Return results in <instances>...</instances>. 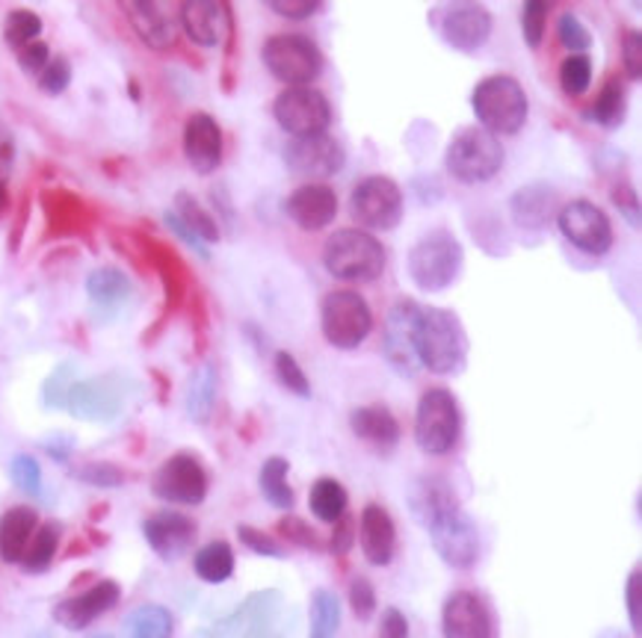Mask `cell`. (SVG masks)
Listing matches in <instances>:
<instances>
[{
    "label": "cell",
    "instance_id": "6da1fadb",
    "mask_svg": "<svg viewBox=\"0 0 642 638\" xmlns=\"http://www.w3.org/2000/svg\"><path fill=\"white\" fill-rule=\"evenodd\" d=\"M415 350H418L421 369H430L435 376L459 373L468 355V338H465L462 319L447 308L421 305L418 329H415Z\"/></svg>",
    "mask_w": 642,
    "mask_h": 638
},
{
    "label": "cell",
    "instance_id": "7a4b0ae2",
    "mask_svg": "<svg viewBox=\"0 0 642 638\" xmlns=\"http://www.w3.org/2000/svg\"><path fill=\"white\" fill-rule=\"evenodd\" d=\"M323 267L338 281H376L385 270V249L367 231H338L323 246Z\"/></svg>",
    "mask_w": 642,
    "mask_h": 638
},
{
    "label": "cell",
    "instance_id": "3957f363",
    "mask_svg": "<svg viewBox=\"0 0 642 638\" xmlns=\"http://www.w3.org/2000/svg\"><path fill=\"white\" fill-rule=\"evenodd\" d=\"M474 116L480 119V128L489 133H518L527 121V95L522 83L510 74H492L477 83L471 98Z\"/></svg>",
    "mask_w": 642,
    "mask_h": 638
},
{
    "label": "cell",
    "instance_id": "277c9868",
    "mask_svg": "<svg viewBox=\"0 0 642 638\" xmlns=\"http://www.w3.org/2000/svg\"><path fill=\"white\" fill-rule=\"evenodd\" d=\"M444 166L462 184H486L503 166V142L482 128H462L447 145Z\"/></svg>",
    "mask_w": 642,
    "mask_h": 638
},
{
    "label": "cell",
    "instance_id": "5b68a950",
    "mask_svg": "<svg viewBox=\"0 0 642 638\" xmlns=\"http://www.w3.org/2000/svg\"><path fill=\"white\" fill-rule=\"evenodd\" d=\"M462 272V243L451 231H432L409 251V275L423 293L447 290Z\"/></svg>",
    "mask_w": 642,
    "mask_h": 638
},
{
    "label": "cell",
    "instance_id": "8992f818",
    "mask_svg": "<svg viewBox=\"0 0 642 638\" xmlns=\"http://www.w3.org/2000/svg\"><path fill=\"white\" fill-rule=\"evenodd\" d=\"M459 405L451 390L432 388L421 397L415 414V440L427 456H447L459 440Z\"/></svg>",
    "mask_w": 642,
    "mask_h": 638
},
{
    "label": "cell",
    "instance_id": "52a82bcc",
    "mask_svg": "<svg viewBox=\"0 0 642 638\" xmlns=\"http://www.w3.org/2000/svg\"><path fill=\"white\" fill-rule=\"evenodd\" d=\"M261 57L272 78L288 83L291 90L312 83L323 69L320 48L308 36H300V33H279V36L267 39Z\"/></svg>",
    "mask_w": 642,
    "mask_h": 638
},
{
    "label": "cell",
    "instance_id": "ba28073f",
    "mask_svg": "<svg viewBox=\"0 0 642 638\" xmlns=\"http://www.w3.org/2000/svg\"><path fill=\"white\" fill-rule=\"evenodd\" d=\"M323 338L329 340L335 350H355L371 334L373 317L367 302L352 290H335L323 299L320 308Z\"/></svg>",
    "mask_w": 642,
    "mask_h": 638
},
{
    "label": "cell",
    "instance_id": "9c48e42d",
    "mask_svg": "<svg viewBox=\"0 0 642 638\" xmlns=\"http://www.w3.org/2000/svg\"><path fill=\"white\" fill-rule=\"evenodd\" d=\"M435 553L456 570H468L480 558V532L474 527V520L459 509V503L442 511L439 518L427 527Z\"/></svg>",
    "mask_w": 642,
    "mask_h": 638
},
{
    "label": "cell",
    "instance_id": "30bf717a",
    "mask_svg": "<svg viewBox=\"0 0 642 638\" xmlns=\"http://www.w3.org/2000/svg\"><path fill=\"white\" fill-rule=\"evenodd\" d=\"M350 210L364 228L392 231L402 220V192L392 178L373 175V178H364L355 184Z\"/></svg>",
    "mask_w": 642,
    "mask_h": 638
},
{
    "label": "cell",
    "instance_id": "8fae6325",
    "mask_svg": "<svg viewBox=\"0 0 642 638\" xmlns=\"http://www.w3.org/2000/svg\"><path fill=\"white\" fill-rule=\"evenodd\" d=\"M272 113H276L279 128L288 130L293 140L326 133L331 121L329 101L323 98V92L308 90V86H293V90L281 92Z\"/></svg>",
    "mask_w": 642,
    "mask_h": 638
},
{
    "label": "cell",
    "instance_id": "7c38bea8",
    "mask_svg": "<svg viewBox=\"0 0 642 638\" xmlns=\"http://www.w3.org/2000/svg\"><path fill=\"white\" fill-rule=\"evenodd\" d=\"M421 305L412 299L397 302L385 317V334H382V352L400 376L415 379L421 373V361L415 350V329H418Z\"/></svg>",
    "mask_w": 642,
    "mask_h": 638
},
{
    "label": "cell",
    "instance_id": "4fadbf2b",
    "mask_svg": "<svg viewBox=\"0 0 642 638\" xmlns=\"http://www.w3.org/2000/svg\"><path fill=\"white\" fill-rule=\"evenodd\" d=\"M231 638H284V598L281 591H258L225 621Z\"/></svg>",
    "mask_w": 642,
    "mask_h": 638
},
{
    "label": "cell",
    "instance_id": "5bb4252c",
    "mask_svg": "<svg viewBox=\"0 0 642 638\" xmlns=\"http://www.w3.org/2000/svg\"><path fill=\"white\" fill-rule=\"evenodd\" d=\"M154 497L178 506H199L208 494V473L201 468L199 459H192L187 452L172 456L157 468L154 482H151Z\"/></svg>",
    "mask_w": 642,
    "mask_h": 638
},
{
    "label": "cell",
    "instance_id": "9a60e30c",
    "mask_svg": "<svg viewBox=\"0 0 642 638\" xmlns=\"http://www.w3.org/2000/svg\"><path fill=\"white\" fill-rule=\"evenodd\" d=\"M562 237L572 243L574 249L586 255H607L612 246V225L602 208H595L593 201H572L557 213Z\"/></svg>",
    "mask_w": 642,
    "mask_h": 638
},
{
    "label": "cell",
    "instance_id": "2e32d148",
    "mask_svg": "<svg viewBox=\"0 0 642 638\" xmlns=\"http://www.w3.org/2000/svg\"><path fill=\"white\" fill-rule=\"evenodd\" d=\"M284 157V166L293 172V175H302V178H331L338 175L343 166L341 142L329 137V133H317V137H300V140H291L281 151Z\"/></svg>",
    "mask_w": 642,
    "mask_h": 638
},
{
    "label": "cell",
    "instance_id": "e0dca14e",
    "mask_svg": "<svg viewBox=\"0 0 642 638\" xmlns=\"http://www.w3.org/2000/svg\"><path fill=\"white\" fill-rule=\"evenodd\" d=\"M439 31L451 48L471 54L492 36V12L480 3H451L439 12Z\"/></svg>",
    "mask_w": 642,
    "mask_h": 638
},
{
    "label": "cell",
    "instance_id": "ac0fdd59",
    "mask_svg": "<svg viewBox=\"0 0 642 638\" xmlns=\"http://www.w3.org/2000/svg\"><path fill=\"white\" fill-rule=\"evenodd\" d=\"M125 397L113 379H90L74 381L66 399V411L71 417L86 420V423H113L121 414Z\"/></svg>",
    "mask_w": 642,
    "mask_h": 638
},
{
    "label": "cell",
    "instance_id": "d6986e66",
    "mask_svg": "<svg viewBox=\"0 0 642 638\" xmlns=\"http://www.w3.org/2000/svg\"><path fill=\"white\" fill-rule=\"evenodd\" d=\"M444 638H492V612L477 591H453L442 609Z\"/></svg>",
    "mask_w": 642,
    "mask_h": 638
},
{
    "label": "cell",
    "instance_id": "ffe728a7",
    "mask_svg": "<svg viewBox=\"0 0 642 638\" xmlns=\"http://www.w3.org/2000/svg\"><path fill=\"white\" fill-rule=\"evenodd\" d=\"M149 547L163 558V562H175L182 558L196 541V523L187 515L178 511H157L142 523Z\"/></svg>",
    "mask_w": 642,
    "mask_h": 638
},
{
    "label": "cell",
    "instance_id": "44dd1931",
    "mask_svg": "<svg viewBox=\"0 0 642 638\" xmlns=\"http://www.w3.org/2000/svg\"><path fill=\"white\" fill-rule=\"evenodd\" d=\"M119 586L113 579H104L78 598L62 600L60 606L54 609V621L66 629H86L92 621H98L104 612H110L119 603Z\"/></svg>",
    "mask_w": 642,
    "mask_h": 638
},
{
    "label": "cell",
    "instance_id": "7402d4cb",
    "mask_svg": "<svg viewBox=\"0 0 642 638\" xmlns=\"http://www.w3.org/2000/svg\"><path fill=\"white\" fill-rule=\"evenodd\" d=\"M284 213L302 231H323L338 216V196L326 184H305L284 201Z\"/></svg>",
    "mask_w": 642,
    "mask_h": 638
},
{
    "label": "cell",
    "instance_id": "603a6c76",
    "mask_svg": "<svg viewBox=\"0 0 642 638\" xmlns=\"http://www.w3.org/2000/svg\"><path fill=\"white\" fill-rule=\"evenodd\" d=\"M184 154L199 175H211L222 163V130L213 116L196 113L184 128Z\"/></svg>",
    "mask_w": 642,
    "mask_h": 638
},
{
    "label": "cell",
    "instance_id": "cb8c5ba5",
    "mask_svg": "<svg viewBox=\"0 0 642 638\" xmlns=\"http://www.w3.org/2000/svg\"><path fill=\"white\" fill-rule=\"evenodd\" d=\"M121 12L128 15L137 36L151 50H166L175 45L178 27H175V19H172V12H166V7L151 3V0H128V3H121Z\"/></svg>",
    "mask_w": 642,
    "mask_h": 638
},
{
    "label": "cell",
    "instance_id": "d4e9b609",
    "mask_svg": "<svg viewBox=\"0 0 642 638\" xmlns=\"http://www.w3.org/2000/svg\"><path fill=\"white\" fill-rule=\"evenodd\" d=\"M512 222L524 231H542L560 213V196L551 184H530L510 199Z\"/></svg>",
    "mask_w": 642,
    "mask_h": 638
},
{
    "label": "cell",
    "instance_id": "484cf974",
    "mask_svg": "<svg viewBox=\"0 0 642 638\" xmlns=\"http://www.w3.org/2000/svg\"><path fill=\"white\" fill-rule=\"evenodd\" d=\"M182 27L187 31L196 45L201 48H217L225 36V24H229V10L213 0H187L182 10Z\"/></svg>",
    "mask_w": 642,
    "mask_h": 638
},
{
    "label": "cell",
    "instance_id": "4316f807",
    "mask_svg": "<svg viewBox=\"0 0 642 638\" xmlns=\"http://www.w3.org/2000/svg\"><path fill=\"white\" fill-rule=\"evenodd\" d=\"M352 435L371 447L382 449V452H392L400 444V426L397 417L385 405H364L350 414Z\"/></svg>",
    "mask_w": 642,
    "mask_h": 638
},
{
    "label": "cell",
    "instance_id": "83f0119b",
    "mask_svg": "<svg viewBox=\"0 0 642 638\" xmlns=\"http://www.w3.org/2000/svg\"><path fill=\"white\" fill-rule=\"evenodd\" d=\"M394 544H397V529L394 520L382 506H367L362 511V550L371 565L382 568V565H392Z\"/></svg>",
    "mask_w": 642,
    "mask_h": 638
},
{
    "label": "cell",
    "instance_id": "f1b7e54d",
    "mask_svg": "<svg viewBox=\"0 0 642 638\" xmlns=\"http://www.w3.org/2000/svg\"><path fill=\"white\" fill-rule=\"evenodd\" d=\"M86 293H90L92 308L104 319H110L125 302L131 299V279L116 267H98L86 279Z\"/></svg>",
    "mask_w": 642,
    "mask_h": 638
},
{
    "label": "cell",
    "instance_id": "f546056e",
    "mask_svg": "<svg viewBox=\"0 0 642 638\" xmlns=\"http://www.w3.org/2000/svg\"><path fill=\"white\" fill-rule=\"evenodd\" d=\"M451 506H456V494H453V488L442 476L418 478L412 491H409V509H412L415 520L423 529L430 527L432 520L439 518L442 511L451 509Z\"/></svg>",
    "mask_w": 642,
    "mask_h": 638
},
{
    "label": "cell",
    "instance_id": "4dcf8cb0",
    "mask_svg": "<svg viewBox=\"0 0 642 638\" xmlns=\"http://www.w3.org/2000/svg\"><path fill=\"white\" fill-rule=\"evenodd\" d=\"M36 511L27 506H15V509L3 511L0 518V558L7 565H21V556L31 544L33 532H36Z\"/></svg>",
    "mask_w": 642,
    "mask_h": 638
},
{
    "label": "cell",
    "instance_id": "1f68e13d",
    "mask_svg": "<svg viewBox=\"0 0 642 638\" xmlns=\"http://www.w3.org/2000/svg\"><path fill=\"white\" fill-rule=\"evenodd\" d=\"M213 402H217V367L213 364H201L192 373L190 388H187V414L196 423H208L211 420Z\"/></svg>",
    "mask_w": 642,
    "mask_h": 638
},
{
    "label": "cell",
    "instance_id": "d6a6232c",
    "mask_svg": "<svg viewBox=\"0 0 642 638\" xmlns=\"http://www.w3.org/2000/svg\"><path fill=\"white\" fill-rule=\"evenodd\" d=\"M175 216H178L184 228L190 231L196 239H201L205 246H208V243H220V225L213 222L211 213L201 208L199 201L192 199L190 192H178V196H175Z\"/></svg>",
    "mask_w": 642,
    "mask_h": 638
},
{
    "label": "cell",
    "instance_id": "836d02e7",
    "mask_svg": "<svg viewBox=\"0 0 642 638\" xmlns=\"http://www.w3.org/2000/svg\"><path fill=\"white\" fill-rule=\"evenodd\" d=\"M172 627H175V621H172L170 609L154 606V603L133 609L125 621L128 638H170Z\"/></svg>",
    "mask_w": 642,
    "mask_h": 638
},
{
    "label": "cell",
    "instance_id": "e575fe53",
    "mask_svg": "<svg viewBox=\"0 0 642 638\" xmlns=\"http://www.w3.org/2000/svg\"><path fill=\"white\" fill-rule=\"evenodd\" d=\"M625 113H628V98H625L622 80L612 78L602 90V95L595 98L593 107L586 110V119L593 121V125H602V128L612 130L622 125Z\"/></svg>",
    "mask_w": 642,
    "mask_h": 638
},
{
    "label": "cell",
    "instance_id": "d590c367",
    "mask_svg": "<svg viewBox=\"0 0 642 638\" xmlns=\"http://www.w3.org/2000/svg\"><path fill=\"white\" fill-rule=\"evenodd\" d=\"M288 473H291V464L284 459L264 461L258 485H261V494L267 497V503L276 506V509H293V503H296L291 482H288Z\"/></svg>",
    "mask_w": 642,
    "mask_h": 638
},
{
    "label": "cell",
    "instance_id": "8d00e7d4",
    "mask_svg": "<svg viewBox=\"0 0 642 638\" xmlns=\"http://www.w3.org/2000/svg\"><path fill=\"white\" fill-rule=\"evenodd\" d=\"M57 547H60V527L57 523H45L33 532L31 544L21 556V568L27 574H42V570L50 568V562L57 556Z\"/></svg>",
    "mask_w": 642,
    "mask_h": 638
},
{
    "label": "cell",
    "instance_id": "74e56055",
    "mask_svg": "<svg viewBox=\"0 0 642 638\" xmlns=\"http://www.w3.org/2000/svg\"><path fill=\"white\" fill-rule=\"evenodd\" d=\"M234 574V553L225 541H211L208 547H201L196 553V577L211 582V586H220L225 579H231Z\"/></svg>",
    "mask_w": 642,
    "mask_h": 638
},
{
    "label": "cell",
    "instance_id": "f35d334b",
    "mask_svg": "<svg viewBox=\"0 0 642 638\" xmlns=\"http://www.w3.org/2000/svg\"><path fill=\"white\" fill-rule=\"evenodd\" d=\"M308 506H312L314 518L323 523H335L341 515H347V491L335 478H320L314 482Z\"/></svg>",
    "mask_w": 642,
    "mask_h": 638
},
{
    "label": "cell",
    "instance_id": "ab89813d",
    "mask_svg": "<svg viewBox=\"0 0 642 638\" xmlns=\"http://www.w3.org/2000/svg\"><path fill=\"white\" fill-rule=\"evenodd\" d=\"M341 627V603L331 591H317L312 598V638H335Z\"/></svg>",
    "mask_w": 642,
    "mask_h": 638
},
{
    "label": "cell",
    "instance_id": "60d3db41",
    "mask_svg": "<svg viewBox=\"0 0 642 638\" xmlns=\"http://www.w3.org/2000/svg\"><path fill=\"white\" fill-rule=\"evenodd\" d=\"M593 83V62L586 54H572L560 66V86L569 98H577Z\"/></svg>",
    "mask_w": 642,
    "mask_h": 638
},
{
    "label": "cell",
    "instance_id": "b9f144b4",
    "mask_svg": "<svg viewBox=\"0 0 642 638\" xmlns=\"http://www.w3.org/2000/svg\"><path fill=\"white\" fill-rule=\"evenodd\" d=\"M42 33V19L31 10H12L7 15V24H3V36L10 42L12 48L21 50L36 42V36Z\"/></svg>",
    "mask_w": 642,
    "mask_h": 638
},
{
    "label": "cell",
    "instance_id": "7bdbcfd3",
    "mask_svg": "<svg viewBox=\"0 0 642 638\" xmlns=\"http://www.w3.org/2000/svg\"><path fill=\"white\" fill-rule=\"evenodd\" d=\"M557 36H560L562 48H569L572 54H586V50L593 48V33L586 31V24L577 15H572V12L560 15V21H557Z\"/></svg>",
    "mask_w": 642,
    "mask_h": 638
},
{
    "label": "cell",
    "instance_id": "ee69618b",
    "mask_svg": "<svg viewBox=\"0 0 642 638\" xmlns=\"http://www.w3.org/2000/svg\"><path fill=\"white\" fill-rule=\"evenodd\" d=\"M276 376H279L281 385L291 390V393H296V397H312V385H308L305 373H302V367L296 364V358H293L291 352H276Z\"/></svg>",
    "mask_w": 642,
    "mask_h": 638
},
{
    "label": "cell",
    "instance_id": "f6af8a7d",
    "mask_svg": "<svg viewBox=\"0 0 642 638\" xmlns=\"http://www.w3.org/2000/svg\"><path fill=\"white\" fill-rule=\"evenodd\" d=\"M74 385V364H60L54 369L42 388V399L48 409H66V399H69V390Z\"/></svg>",
    "mask_w": 642,
    "mask_h": 638
},
{
    "label": "cell",
    "instance_id": "bcb514c9",
    "mask_svg": "<svg viewBox=\"0 0 642 638\" xmlns=\"http://www.w3.org/2000/svg\"><path fill=\"white\" fill-rule=\"evenodd\" d=\"M12 482H15V488L24 491V494H31V497H39L42 494V470L39 461L33 459V456H15L10 464Z\"/></svg>",
    "mask_w": 642,
    "mask_h": 638
},
{
    "label": "cell",
    "instance_id": "7dc6e473",
    "mask_svg": "<svg viewBox=\"0 0 642 638\" xmlns=\"http://www.w3.org/2000/svg\"><path fill=\"white\" fill-rule=\"evenodd\" d=\"M548 3L545 0H527L522 10V33L527 48H539L545 36V19H548Z\"/></svg>",
    "mask_w": 642,
    "mask_h": 638
},
{
    "label": "cell",
    "instance_id": "c3c4849f",
    "mask_svg": "<svg viewBox=\"0 0 642 638\" xmlns=\"http://www.w3.org/2000/svg\"><path fill=\"white\" fill-rule=\"evenodd\" d=\"M78 478L86 482V485H95V488H119V485H125V473L116 464H107V461L83 464L78 470Z\"/></svg>",
    "mask_w": 642,
    "mask_h": 638
},
{
    "label": "cell",
    "instance_id": "681fc988",
    "mask_svg": "<svg viewBox=\"0 0 642 638\" xmlns=\"http://www.w3.org/2000/svg\"><path fill=\"white\" fill-rule=\"evenodd\" d=\"M71 83V66L66 57H57V60H50L45 66V71L39 74V86L48 95H60V92L69 90Z\"/></svg>",
    "mask_w": 642,
    "mask_h": 638
},
{
    "label": "cell",
    "instance_id": "f907efd6",
    "mask_svg": "<svg viewBox=\"0 0 642 638\" xmlns=\"http://www.w3.org/2000/svg\"><path fill=\"white\" fill-rule=\"evenodd\" d=\"M625 603H628V618H631L633 636L642 633V570H631L625 582Z\"/></svg>",
    "mask_w": 642,
    "mask_h": 638
},
{
    "label": "cell",
    "instance_id": "816d5d0a",
    "mask_svg": "<svg viewBox=\"0 0 642 638\" xmlns=\"http://www.w3.org/2000/svg\"><path fill=\"white\" fill-rule=\"evenodd\" d=\"M279 535L284 541H291V544H302V547L317 550L320 547V541H317V532H314L305 520L300 518H284L279 523Z\"/></svg>",
    "mask_w": 642,
    "mask_h": 638
},
{
    "label": "cell",
    "instance_id": "f5cc1de1",
    "mask_svg": "<svg viewBox=\"0 0 642 638\" xmlns=\"http://www.w3.org/2000/svg\"><path fill=\"white\" fill-rule=\"evenodd\" d=\"M350 606L355 612V618H371L373 609H376V591L367 579H352L350 586Z\"/></svg>",
    "mask_w": 642,
    "mask_h": 638
},
{
    "label": "cell",
    "instance_id": "db71d44e",
    "mask_svg": "<svg viewBox=\"0 0 642 638\" xmlns=\"http://www.w3.org/2000/svg\"><path fill=\"white\" fill-rule=\"evenodd\" d=\"M267 7L281 19L302 21L312 19L314 12L320 10V0H267Z\"/></svg>",
    "mask_w": 642,
    "mask_h": 638
},
{
    "label": "cell",
    "instance_id": "11a10c76",
    "mask_svg": "<svg viewBox=\"0 0 642 638\" xmlns=\"http://www.w3.org/2000/svg\"><path fill=\"white\" fill-rule=\"evenodd\" d=\"M622 60H625V71L631 74V80H640V74H642V36H640V31L625 33Z\"/></svg>",
    "mask_w": 642,
    "mask_h": 638
},
{
    "label": "cell",
    "instance_id": "9f6ffc18",
    "mask_svg": "<svg viewBox=\"0 0 642 638\" xmlns=\"http://www.w3.org/2000/svg\"><path fill=\"white\" fill-rule=\"evenodd\" d=\"M237 535H241V541L246 544V547L255 550V553H261V556H276V558L284 556V550H281L279 544L270 539V535H264L261 529L241 527L237 529Z\"/></svg>",
    "mask_w": 642,
    "mask_h": 638
},
{
    "label": "cell",
    "instance_id": "6f0895ef",
    "mask_svg": "<svg viewBox=\"0 0 642 638\" xmlns=\"http://www.w3.org/2000/svg\"><path fill=\"white\" fill-rule=\"evenodd\" d=\"M48 62H50V50L45 42H33V45L19 50V66L27 71V74H42Z\"/></svg>",
    "mask_w": 642,
    "mask_h": 638
},
{
    "label": "cell",
    "instance_id": "680465c9",
    "mask_svg": "<svg viewBox=\"0 0 642 638\" xmlns=\"http://www.w3.org/2000/svg\"><path fill=\"white\" fill-rule=\"evenodd\" d=\"M352 539H355V527H352V520L347 518V515H341V518L335 520V532H331L329 550L335 553V556H347L352 547Z\"/></svg>",
    "mask_w": 642,
    "mask_h": 638
},
{
    "label": "cell",
    "instance_id": "91938a15",
    "mask_svg": "<svg viewBox=\"0 0 642 638\" xmlns=\"http://www.w3.org/2000/svg\"><path fill=\"white\" fill-rule=\"evenodd\" d=\"M612 201L619 204V210L625 213V220H631L633 228H640V201H637V192H633L631 187L619 184V187L612 190Z\"/></svg>",
    "mask_w": 642,
    "mask_h": 638
},
{
    "label": "cell",
    "instance_id": "94428289",
    "mask_svg": "<svg viewBox=\"0 0 642 638\" xmlns=\"http://www.w3.org/2000/svg\"><path fill=\"white\" fill-rule=\"evenodd\" d=\"M380 638H409V621H406L400 609H388L382 615Z\"/></svg>",
    "mask_w": 642,
    "mask_h": 638
},
{
    "label": "cell",
    "instance_id": "6125c7cd",
    "mask_svg": "<svg viewBox=\"0 0 642 638\" xmlns=\"http://www.w3.org/2000/svg\"><path fill=\"white\" fill-rule=\"evenodd\" d=\"M166 225H170V228L175 231V234H178V237H182L184 243H187V246H190L192 251H199L201 258H205V260L211 258V255H208V246H205V243H201V239H196V237H192L190 231L184 228V225H182V220H178V216H175V213H166Z\"/></svg>",
    "mask_w": 642,
    "mask_h": 638
},
{
    "label": "cell",
    "instance_id": "be15d7a7",
    "mask_svg": "<svg viewBox=\"0 0 642 638\" xmlns=\"http://www.w3.org/2000/svg\"><path fill=\"white\" fill-rule=\"evenodd\" d=\"M12 157H15V140H12L10 128L0 121V175H7V172H10Z\"/></svg>",
    "mask_w": 642,
    "mask_h": 638
},
{
    "label": "cell",
    "instance_id": "e7e4bbea",
    "mask_svg": "<svg viewBox=\"0 0 642 638\" xmlns=\"http://www.w3.org/2000/svg\"><path fill=\"white\" fill-rule=\"evenodd\" d=\"M71 447H74V440H71V438H50L48 444H45V449H48L50 456H54L57 461L69 459Z\"/></svg>",
    "mask_w": 642,
    "mask_h": 638
},
{
    "label": "cell",
    "instance_id": "03108f58",
    "mask_svg": "<svg viewBox=\"0 0 642 638\" xmlns=\"http://www.w3.org/2000/svg\"><path fill=\"white\" fill-rule=\"evenodd\" d=\"M10 204V192H7V175H0V213Z\"/></svg>",
    "mask_w": 642,
    "mask_h": 638
},
{
    "label": "cell",
    "instance_id": "003e7915",
    "mask_svg": "<svg viewBox=\"0 0 642 638\" xmlns=\"http://www.w3.org/2000/svg\"><path fill=\"white\" fill-rule=\"evenodd\" d=\"M101 638H107V636H101Z\"/></svg>",
    "mask_w": 642,
    "mask_h": 638
}]
</instances>
